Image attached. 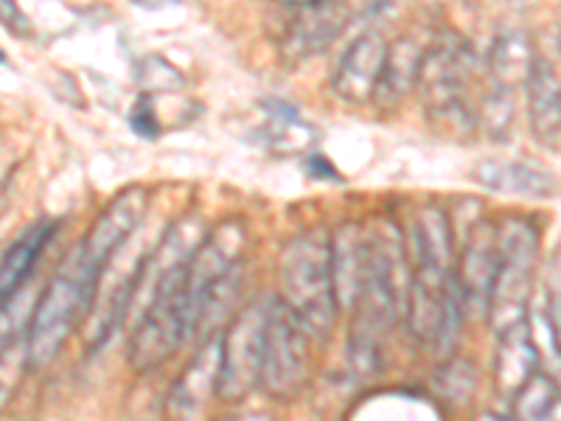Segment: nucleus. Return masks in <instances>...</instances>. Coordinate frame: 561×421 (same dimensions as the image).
<instances>
[{"label":"nucleus","instance_id":"6ab92c4d","mask_svg":"<svg viewBox=\"0 0 561 421\" xmlns=\"http://www.w3.org/2000/svg\"><path fill=\"white\" fill-rule=\"evenodd\" d=\"M57 234V223L54 219H39L32 228H26L9 244V250L0 255V300H7L9 295L18 293L28 278H32L34 268H37L39 255L48 248L51 237Z\"/></svg>","mask_w":561,"mask_h":421},{"label":"nucleus","instance_id":"412c9836","mask_svg":"<svg viewBox=\"0 0 561 421\" xmlns=\"http://www.w3.org/2000/svg\"><path fill=\"white\" fill-rule=\"evenodd\" d=\"M561 396V385L548 371H536L534 377L511 396V419H548L550 408Z\"/></svg>","mask_w":561,"mask_h":421},{"label":"nucleus","instance_id":"a211bd4d","mask_svg":"<svg viewBox=\"0 0 561 421\" xmlns=\"http://www.w3.org/2000/svg\"><path fill=\"white\" fill-rule=\"evenodd\" d=\"M534 59L536 48L530 34L525 29H503V32H497V37L491 39V48L485 54V77L491 84L517 90L528 79Z\"/></svg>","mask_w":561,"mask_h":421},{"label":"nucleus","instance_id":"2f4dec72","mask_svg":"<svg viewBox=\"0 0 561 421\" xmlns=\"http://www.w3.org/2000/svg\"><path fill=\"white\" fill-rule=\"evenodd\" d=\"M548 419H561V396H559V399H556V405H553V408H550Z\"/></svg>","mask_w":561,"mask_h":421},{"label":"nucleus","instance_id":"2eb2a0df","mask_svg":"<svg viewBox=\"0 0 561 421\" xmlns=\"http://www.w3.org/2000/svg\"><path fill=\"white\" fill-rule=\"evenodd\" d=\"M365 259H368V237L359 223H343L332 234V281L340 312L354 309L363 289Z\"/></svg>","mask_w":561,"mask_h":421},{"label":"nucleus","instance_id":"c756f323","mask_svg":"<svg viewBox=\"0 0 561 421\" xmlns=\"http://www.w3.org/2000/svg\"><path fill=\"white\" fill-rule=\"evenodd\" d=\"M0 23H3L9 32L20 34V37H26V34L32 32L26 14L18 7V0H0Z\"/></svg>","mask_w":561,"mask_h":421},{"label":"nucleus","instance_id":"4468645a","mask_svg":"<svg viewBox=\"0 0 561 421\" xmlns=\"http://www.w3.org/2000/svg\"><path fill=\"white\" fill-rule=\"evenodd\" d=\"M539 371V351L528 320L508 326L497 332V351H494V390L503 399H511L530 377Z\"/></svg>","mask_w":561,"mask_h":421},{"label":"nucleus","instance_id":"f03ea898","mask_svg":"<svg viewBox=\"0 0 561 421\" xmlns=\"http://www.w3.org/2000/svg\"><path fill=\"white\" fill-rule=\"evenodd\" d=\"M278 300L314 340H325L337 323L332 281V234L309 228L284 248L278 259Z\"/></svg>","mask_w":561,"mask_h":421},{"label":"nucleus","instance_id":"423d86ee","mask_svg":"<svg viewBox=\"0 0 561 421\" xmlns=\"http://www.w3.org/2000/svg\"><path fill=\"white\" fill-rule=\"evenodd\" d=\"M312 334L298 323L280 300L273 304L267 323V340H264L262 377L259 385L273 399H293L307 388L312 377Z\"/></svg>","mask_w":561,"mask_h":421},{"label":"nucleus","instance_id":"ddd939ff","mask_svg":"<svg viewBox=\"0 0 561 421\" xmlns=\"http://www.w3.org/2000/svg\"><path fill=\"white\" fill-rule=\"evenodd\" d=\"M472 180L494 194H508V197H556L559 194V180L545 169L525 163V160H480L474 167Z\"/></svg>","mask_w":561,"mask_h":421},{"label":"nucleus","instance_id":"f257e3e1","mask_svg":"<svg viewBox=\"0 0 561 421\" xmlns=\"http://www.w3.org/2000/svg\"><path fill=\"white\" fill-rule=\"evenodd\" d=\"M99 275L102 268L84 253L82 244H77L59 264L54 278L45 284L26 329V354L32 368L51 365L73 338L79 323L88 318L96 300Z\"/></svg>","mask_w":561,"mask_h":421},{"label":"nucleus","instance_id":"b1692460","mask_svg":"<svg viewBox=\"0 0 561 421\" xmlns=\"http://www.w3.org/2000/svg\"><path fill=\"white\" fill-rule=\"evenodd\" d=\"M474 385H478V374H474V365L469 360L447 357L444 365L435 371V390L453 408H463V405L472 402Z\"/></svg>","mask_w":561,"mask_h":421},{"label":"nucleus","instance_id":"9b49d317","mask_svg":"<svg viewBox=\"0 0 561 421\" xmlns=\"http://www.w3.org/2000/svg\"><path fill=\"white\" fill-rule=\"evenodd\" d=\"M219 377H222V334H210L199 343L192 363L174 379L167 399V413L172 419H197L219 396Z\"/></svg>","mask_w":561,"mask_h":421},{"label":"nucleus","instance_id":"cd10ccee","mask_svg":"<svg viewBox=\"0 0 561 421\" xmlns=\"http://www.w3.org/2000/svg\"><path fill=\"white\" fill-rule=\"evenodd\" d=\"M545 300H548V309H550V318H553L556 329L561 334V250L556 253L553 264H550V273H548V284H545Z\"/></svg>","mask_w":561,"mask_h":421},{"label":"nucleus","instance_id":"f3484780","mask_svg":"<svg viewBox=\"0 0 561 421\" xmlns=\"http://www.w3.org/2000/svg\"><path fill=\"white\" fill-rule=\"evenodd\" d=\"M430 39L419 37V34H402L399 39L388 43V57H385L382 79H379V90L374 102L385 104V107H396L419 88L421 65H424V54H427Z\"/></svg>","mask_w":561,"mask_h":421},{"label":"nucleus","instance_id":"5701e85b","mask_svg":"<svg viewBox=\"0 0 561 421\" xmlns=\"http://www.w3.org/2000/svg\"><path fill=\"white\" fill-rule=\"evenodd\" d=\"M34 304H37V293H34L32 281H26L14 295H9L0 304V354L14 345L18 340L26 338L28 320H32Z\"/></svg>","mask_w":561,"mask_h":421},{"label":"nucleus","instance_id":"0eeeda50","mask_svg":"<svg viewBox=\"0 0 561 421\" xmlns=\"http://www.w3.org/2000/svg\"><path fill=\"white\" fill-rule=\"evenodd\" d=\"M273 298L253 300L222 332V377H219V396L225 402H242L244 396L259 388L262 377L264 340H267L270 312Z\"/></svg>","mask_w":561,"mask_h":421},{"label":"nucleus","instance_id":"39448f33","mask_svg":"<svg viewBox=\"0 0 561 421\" xmlns=\"http://www.w3.org/2000/svg\"><path fill=\"white\" fill-rule=\"evenodd\" d=\"M244 253H248V228H244L242 219L228 217L214 230H205L203 242L194 250L183 278L185 340L194 338L199 309H203L210 289L217 287L225 275L242 268Z\"/></svg>","mask_w":561,"mask_h":421},{"label":"nucleus","instance_id":"aec40b11","mask_svg":"<svg viewBox=\"0 0 561 421\" xmlns=\"http://www.w3.org/2000/svg\"><path fill=\"white\" fill-rule=\"evenodd\" d=\"M270 122L264 124L262 138L270 149H278V152H307L318 140V133L312 129V124L300 122L298 113L293 107H270Z\"/></svg>","mask_w":561,"mask_h":421},{"label":"nucleus","instance_id":"dca6fc26","mask_svg":"<svg viewBox=\"0 0 561 421\" xmlns=\"http://www.w3.org/2000/svg\"><path fill=\"white\" fill-rule=\"evenodd\" d=\"M525 99H528L530 133L550 144L561 135V77L556 65L536 54L534 68L525 79Z\"/></svg>","mask_w":561,"mask_h":421},{"label":"nucleus","instance_id":"72a5a7b5","mask_svg":"<svg viewBox=\"0 0 561 421\" xmlns=\"http://www.w3.org/2000/svg\"><path fill=\"white\" fill-rule=\"evenodd\" d=\"M559 45H561V34H559Z\"/></svg>","mask_w":561,"mask_h":421},{"label":"nucleus","instance_id":"393cba45","mask_svg":"<svg viewBox=\"0 0 561 421\" xmlns=\"http://www.w3.org/2000/svg\"><path fill=\"white\" fill-rule=\"evenodd\" d=\"M135 79H138L140 88L147 90V93H172V90H180L185 84L183 70L174 68L169 59L158 57V54L138 59Z\"/></svg>","mask_w":561,"mask_h":421},{"label":"nucleus","instance_id":"7ed1b4c3","mask_svg":"<svg viewBox=\"0 0 561 421\" xmlns=\"http://www.w3.org/2000/svg\"><path fill=\"white\" fill-rule=\"evenodd\" d=\"M500 268L489 298L485 320L494 332L519 323L528 315L534 295V268L539 262V228L525 217H508L497 225Z\"/></svg>","mask_w":561,"mask_h":421},{"label":"nucleus","instance_id":"bb28decb","mask_svg":"<svg viewBox=\"0 0 561 421\" xmlns=\"http://www.w3.org/2000/svg\"><path fill=\"white\" fill-rule=\"evenodd\" d=\"M129 127L140 135V138H158L163 133V124L158 118V107H154V93H140L135 107L129 110Z\"/></svg>","mask_w":561,"mask_h":421},{"label":"nucleus","instance_id":"1a4fd4ad","mask_svg":"<svg viewBox=\"0 0 561 421\" xmlns=\"http://www.w3.org/2000/svg\"><path fill=\"white\" fill-rule=\"evenodd\" d=\"M354 20L351 0H318L300 9L287 26L280 29V54L287 62H304L314 54L325 52Z\"/></svg>","mask_w":561,"mask_h":421},{"label":"nucleus","instance_id":"c85d7f7f","mask_svg":"<svg viewBox=\"0 0 561 421\" xmlns=\"http://www.w3.org/2000/svg\"><path fill=\"white\" fill-rule=\"evenodd\" d=\"M23 152H26V149H20L12 140V135H0V192L7 189L9 180L18 172Z\"/></svg>","mask_w":561,"mask_h":421},{"label":"nucleus","instance_id":"6e6552de","mask_svg":"<svg viewBox=\"0 0 561 421\" xmlns=\"http://www.w3.org/2000/svg\"><path fill=\"white\" fill-rule=\"evenodd\" d=\"M460 262L455 268L458 275L460 298H463L466 318H485L489 315V298L500 268L497 225L480 219L463 239H460Z\"/></svg>","mask_w":561,"mask_h":421},{"label":"nucleus","instance_id":"7c9ffc66","mask_svg":"<svg viewBox=\"0 0 561 421\" xmlns=\"http://www.w3.org/2000/svg\"><path fill=\"white\" fill-rule=\"evenodd\" d=\"M133 7L138 9H149V12H154V9H169V7H178V3H183V0H129Z\"/></svg>","mask_w":561,"mask_h":421},{"label":"nucleus","instance_id":"9d476101","mask_svg":"<svg viewBox=\"0 0 561 421\" xmlns=\"http://www.w3.org/2000/svg\"><path fill=\"white\" fill-rule=\"evenodd\" d=\"M385 57H388V39L382 34L374 32V29L357 34L343 52V57L337 59V65H334V96L345 104H354V107L374 102L379 79H382Z\"/></svg>","mask_w":561,"mask_h":421},{"label":"nucleus","instance_id":"473e14b6","mask_svg":"<svg viewBox=\"0 0 561 421\" xmlns=\"http://www.w3.org/2000/svg\"><path fill=\"white\" fill-rule=\"evenodd\" d=\"M3 62H7V54L0 52V65H3Z\"/></svg>","mask_w":561,"mask_h":421},{"label":"nucleus","instance_id":"f8f14e48","mask_svg":"<svg viewBox=\"0 0 561 421\" xmlns=\"http://www.w3.org/2000/svg\"><path fill=\"white\" fill-rule=\"evenodd\" d=\"M147 208L149 194L140 185H129L122 194H115L107 208L96 217V223L90 225L88 237L82 242L84 253L104 270V264L135 237V230L147 217Z\"/></svg>","mask_w":561,"mask_h":421},{"label":"nucleus","instance_id":"20e7f679","mask_svg":"<svg viewBox=\"0 0 561 421\" xmlns=\"http://www.w3.org/2000/svg\"><path fill=\"white\" fill-rule=\"evenodd\" d=\"M188 268V264H185ZM185 268L174 270L160 281L158 293L147 309L133 320L127 340V363L135 374H152L167 363L180 343H185V315H183V278Z\"/></svg>","mask_w":561,"mask_h":421},{"label":"nucleus","instance_id":"a878e982","mask_svg":"<svg viewBox=\"0 0 561 421\" xmlns=\"http://www.w3.org/2000/svg\"><path fill=\"white\" fill-rule=\"evenodd\" d=\"M28 371H32V365H28L26 338H23L0 354V410H7Z\"/></svg>","mask_w":561,"mask_h":421},{"label":"nucleus","instance_id":"4be33fe9","mask_svg":"<svg viewBox=\"0 0 561 421\" xmlns=\"http://www.w3.org/2000/svg\"><path fill=\"white\" fill-rule=\"evenodd\" d=\"M514 115H517L514 90L489 82L478 107V129H483L491 140H505L514 129Z\"/></svg>","mask_w":561,"mask_h":421}]
</instances>
